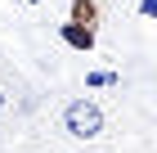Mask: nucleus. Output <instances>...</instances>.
Wrapping results in <instances>:
<instances>
[{
	"label": "nucleus",
	"instance_id": "1",
	"mask_svg": "<svg viewBox=\"0 0 157 153\" xmlns=\"http://www.w3.org/2000/svg\"><path fill=\"white\" fill-rule=\"evenodd\" d=\"M63 131L72 140H99L103 135V108L94 99H72L63 108Z\"/></svg>",
	"mask_w": 157,
	"mask_h": 153
},
{
	"label": "nucleus",
	"instance_id": "2",
	"mask_svg": "<svg viewBox=\"0 0 157 153\" xmlns=\"http://www.w3.org/2000/svg\"><path fill=\"white\" fill-rule=\"evenodd\" d=\"M59 41H63V45H72V50H81V54H90V50H94V27L67 18V23L59 27Z\"/></svg>",
	"mask_w": 157,
	"mask_h": 153
},
{
	"label": "nucleus",
	"instance_id": "3",
	"mask_svg": "<svg viewBox=\"0 0 157 153\" xmlns=\"http://www.w3.org/2000/svg\"><path fill=\"white\" fill-rule=\"evenodd\" d=\"M72 23L94 27V23H99V5H94V0H72Z\"/></svg>",
	"mask_w": 157,
	"mask_h": 153
},
{
	"label": "nucleus",
	"instance_id": "4",
	"mask_svg": "<svg viewBox=\"0 0 157 153\" xmlns=\"http://www.w3.org/2000/svg\"><path fill=\"white\" fill-rule=\"evenodd\" d=\"M85 86H90V90H103V86H117V72H90V77H85Z\"/></svg>",
	"mask_w": 157,
	"mask_h": 153
},
{
	"label": "nucleus",
	"instance_id": "5",
	"mask_svg": "<svg viewBox=\"0 0 157 153\" xmlns=\"http://www.w3.org/2000/svg\"><path fill=\"white\" fill-rule=\"evenodd\" d=\"M139 14L144 18H157V0H139Z\"/></svg>",
	"mask_w": 157,
	"mask_h": 153
},
{
	"label": "nucleus",
	"instance_id": "6",
	"mask_svg": "<svg viewBox=\"0 0 157 153\" xmlns=\"http://www.w3.org/2000/svg\"><path fill=\"white\" fill-rule=\"evenodd\" d=\"M0 108H5V90H0Z\"/></svg>",
	"mask_w": 157,
	"mask_h": 153
},
{
	"label": "nucleus",
	"instance_id": "7",
	"mask_svg": "<svg viewBox=\"0 0 157 153\" xmlns=\"http://www.w3.org/2000/svg\"><path fill=\"white\" fill-rule=\"evenodd\" d=\"M27 5H40V0H27Z\"/></svg>",
	"mask_w": 157,
	"mask_h": 153
}]
</instances>
